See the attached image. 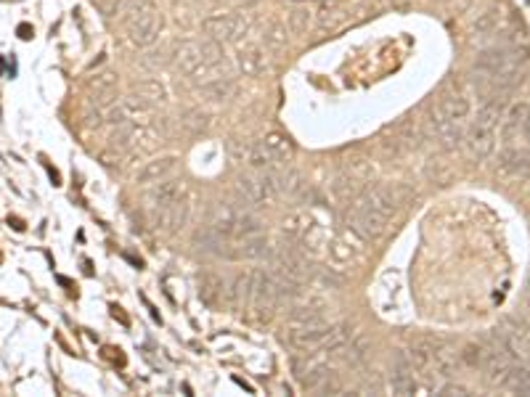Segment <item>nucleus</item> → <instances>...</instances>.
I'll return each instance as SVG.
<instances>
[{
  "instance_id": "nucleus-1",
  "label": "nucleus",
  "mask_w": 530,
  "mask_h": 397,
  "mask_svg": "<svg viewBox=\"0 0 530 397\" xmlns=\"http://www.w3.org/2000/svg\"><path fill=\"white\" fill-rule=\"evenodd\" d=\"M528 61V48H517V45H493V48H483L475 59V72L488 75V77H499L503 72H512Z\"/></svg>"
},
{
  "instance_id": "nucleus-2",
  "label": "nucleus",
  "mask_w": 530,
  "mask_h": 397,
  "mask_svg": "<svg viewBox=\"0 0 530 397\" xmlns=\"http://www.w3.org/2000/svg\"><path fill=\"white\" fill-rule=\"evenodd\" d=\"M344 223L347 228L361 236L363 241H374V238H379L387 231V223H390V217H384L382 212H377L374 207H369L363 198L358 196L356 201H350V207L344 212Z\"/></svg>"
},
{
  "instance_id": "nucleus-3",
  "label": "nucleus",
  "mask_w": 530,
  "mask_h": 397,
  "mask_svg": "<svg viewBox=\"0 0 530 397\" xmlns=\"http://www.w3.org/2000/svg\"><path fill=\"white\" fill-rule=\"evenodd\" d=\"M125 32L135 48H146L159 38L162 29V13L154 8H141V11H125Z\"/></svg>"
},
{
  "instance_id": "nucleus-4",
  "label": "nucleus",
  "mask_w": 530,
  "mask_h": 397,
  "mask_svg": "<svg viewBox=\"0 0 530 397\" xmlns=\"http://www.w3.org/2000/svg\"><path fill=\"white\" fill-rule=\"evenodd\" d=\"M411 196L409 188H403V185H374L369 191H363L361 198L374 207L377 212H382L384 217H393L403 204H406V198Z\"/></svg>"
},
{
  "instance_id": "nucleus-5",
  "label": "nucleus",
  "mask_w": 530,
  "mask_h": 397,
  "mask_svg": "<svg viewBox=\"0 0 530 397\" xmlns=\"http://www.w3.org/2000/svg\"><path fill=\"white\" fill-rule=\"evenodd\" d=\"M284 233L294 238L305 251H308V247H318L321 244V225L308 212H292V215H287L284 217Z\"/></svg>"
},
{
  "instance_id": "nucleus-6",
  "label": "nucleus",
  "mask_w": 530,
  "mask_h": 397,
  "mask_svg": "<svg viewBox=\"0 0 530 397\" xmlns=\"http://www.w3.org/2000/svg\"><path fill=\"white\" fill-rule=\"evenodd\" d=\"M204 32L210 35L212 40L218 42H236L244 32H247V22L241 16H234V13H218V16H210L202 22Z\"/></svg>"
},
{
  "instance_id": "nucleus-7",
  "label": "nucleus",
  "mask_w": 530,
  "mask_h": 397,
  "mask_svg": "<svg viewBox=\"0 0 530 397\" xmlns=\"http://www.w3.org/2000/svg\"><path fill=\"white\" fill-rule=\"evenodd\" d=\"M236 196L244 207H260L263 201H271L276 194H273V188H271L265 175L263 178H247V175H241L236 180Z\"/></svg>"
},
{
  "instance_id": "nucleus-8",
  "label": "nucleus",
  "mask_w": 530,
  "mask_h": 397,
  "mask_svg": "<svg viewBox=\"0 0 530 397\" xmlns=\"http://www.w3.org/2000/svg\"><path fill=\"white\" fill-rule=\"evenodd\" d=\"M361 241L363 238L356 236L350 228L340 233V236H334L329 241V257L334 260L337 265H356L361 260V254H363V247H361Z\"/></svg>"
},
{
  "instance_id": "nucleus-9",
  "label": "nucleus",
  "mask_w": 530,
  "mask_h": 397,
  "mask_svg": "<svg viewBox=\"0 0 530 397\" xmlns=\"http://www.w3.org/2000/svg\"><path fill=\"white\" fill-rule=\"evenodd\" d=\"M329 323H316V326H292L289 331V344L303 350V352H313V350H324V342L329 336Z\"/></svg>"
},
{
  "instance_id": "nucleus-10",
  "label": "nucleus",
  "mask_w": 530,
  "mask_h": 397,
  "mask_svg": "<svg viewBox=\"0 0 530 397\" xmlns=\"http://www.w3.org/2000/svg\"><path fill=\"white\" fill-rule=\"evenodd\" d=\"M467 146H469V154H472L477 162L488 159L490 154H493V148H496V125H488V122L475 119L472 130L467 135Z\"/></svg>"
},
{
  "instance_id": "nucleus-11",
  "label": "nucleus",
  "mask_w": 530,
  "mask_h": 397,
  "mask_svg": "<svg viewBox=\"0 0 530 397\" xmlns=\"http://www.w3.org/2000/svg\"><path fill=\"white\" fill-rule=\"evenodd\" d=\"M499 172L512 180H528L530 178V154L520 151L515 146H506L499 154Z\"/></svg>"
},
{
  "instance_id": "nucleus-12",
  "label": "nucleus",
  "mask_w": 530,
  "mask_h": 397,
  "mask_svg": "<svg viewBox=\"0 0 530 397\" xmlns=\"http://www.w3.org/2000/svg\"><path fill=\"white\" fill-rule=\"evenodd\" d=\"M146 207L149 212H157V210H165V207H170L175 204L178 198H183V180H162L151 188V191H146Z\"/></svg>"
},
{
  "instance_id": "nucleus-13",
  "label": "nucleus",
  "mask_w": 530,
  "mask_h": 397,
  "mask_svg": "<svg viewBox=\"0 0 530 397\" xmlns=\"http://www.w3.org/2000/svg\"><path fill=\"white\" fill-rule=\"evenodd\" d=\"M390 389L393 395H414L416 392V382H414V366L406 357V352H397L393 360V379H390Z\"/></svg>"
},
{
  "instance_id": "nucleus-14",
  "label": "nucleus",
  "mask_w": 530,
  "mask_h": 397,
  "mask_svg": "<svg viewBox=\"0 0 530 397\" xmlns=\"http://www.w3.org/2000/svg\"><path fill=\"white\" fill-rule=\"evenodd\" d=\"M430 125H432V132L437 135V141L446 146V148H456V146L462 143V127H459V122L446 117L437 106H435V111H432V117H430Z\"/></svg>"
},
{
  "instance_id": "nucleus-15",
  "label": "nucleus",
  "mask_w": 530,
  "mask_h": 397,
  "mask_svg": "<svg viewBox=\"0 0 530 397\" xmlns=\"http://www.w3.org/2000/svg\"><path fill=\"white\" fill-rule=\"evenodd\" d=\"M265 178H268V183H271L276 196H297L303 191V178H300V172L294 170H271L268 167Z\"/></svg>"
},
{
  "instance_id": "nucleus-16",
  "label": "nucleus",
  "mask_w": 530,
  "mask_h": 397,
  "mask_svg": "<svg viewBox=\"0 0 530 397\" xmlns=\"http://www.w3.org/2000/svg\"><path fill=\"white\" fill-rule=\"evenodd\" d=\"M175 66L183 72L186 77L199 75L204 64H202V53H199V42H181L175 48Z\"/></svg>"
},
{
  "instance_id": "nucleus-17",
  "label": "nucleus",
  "mask_w": 530,
  "mask_h": 397,
  "mask_svg": "<svg viewBox=\"0 0 530 397\" xmlns=\"http://www.w3.org/2000/svg\"><path fill=\"white\" fill-rule=\"evenodd\" d=\"M238 69L244 77H257L268 69V59L260 45H244L238 51Z\"/></svg>"
},
{
  "instance_id": "nucleus-18",
  "label": "nucleus",
  "mask_w": 530,
  "mask_h": 397,
  "mask_svg": "<svg viewBox=\"0 0 530 397\" xmlns=\"http://www.w3.org/2000/svg\"><path fill=\"white\" fill-rule=\"evenodd\" d=\"M175 157H159L146 162L141 170L135 172V183H157V180H165L172 170H175Z\"/></svg>"
},
{
  "instance_id": "nucleus-19",
  "label": "nucleus",
  "mask_w": 530,
  "mask_h": 397,
  "mask_svg": "<svg viewBox=\"0 0 530 397\" xmlns=\"http://www.w3.org/2000/svg\"><path fill=\"white\" fill-rule=\"evenodd\" d=\"M199 93L212 101V104H223V101H231L234 98V93H236V82L231 77H212L207 82H202V88Z\"/></svg>"
},
{
  "instance_id": "nucleus-20",
  "label": "nucleus",
  "mask_w": 530,
  "mask_h": 397,
  "mask_svg": "<svg viewBox=\"0 0 530 397\" xmlns=\"http://www.w3.org/2000/svg\"><path fill=\"white\" fill-rule=\"evenodd\" d=\"M228 241H231V238H223L218 231H212L210 225L199 228L197 233H194V247L202 251H207V254H218V257H225Z\"/></svg>"
},
{
  "instance_id": "nucleus-21",
  "label": "nucleus",
  "mask_w": 530,
  "mask_h": 397,
  "mask_svg": "<svg viewBox=\"0 0 530 397\" xmlns=\"http://www.w3.org/2000/svg\"><path fill=\"white\" fill-rule=\"evenodd\" d=\"M528 106L525 104H515L509 109V114L503 117V125H501V141L506 146H512L517 141V135L522 132V122L528 117Z\"/></svg>"
},
{
  "instance_id": "nucleus-22",
  "label": "nucleus",
  "mask_w": 530,
  "mask_h": 397,
  "mask_svg": "<svg viewBox=\"0 0 530 397\" xmlns=\"http://www.w3.org/2000/svg\"><path fill=\"white\" fill-rule=\"evenodd\" d=\"M437 109L446 114V117L456 119V122H462L467 114H469V98L464 95V93H443L440 95V101H437Z\"/></svg>"
},
{
  "instance_id": "nucleus-23",
  "label": "nucleus",
  "mask_w": 530,
  "mask_h": 397,
  "mask_svg": "<svg viewBox=\"0 0 530 397\" xmlns=\"http://www.w3.org/2000/svg\"><path fill=\"white\" fill-rule=\"evenodd\" d=\"M363 191H366L363 183L358 180L356 175H350V172H344V175H340V178H334V183H331V194L340 198V201H356Z\"/></svg>"
},
{
  "instance_id": "nucleus-24",
  "label": "nucleus",
  "mask_w": 530,
  "mask_h": 397,
  "mask_svg": "<svg viewBox=\"0 0 530 397\" xmlns=\"http://www.w3.org/2000/svg\"><path fill=\"white\" fill-rule=\"evenodd\" d=\"M260 233H263V220H260V217H255L252 212L238 210L236 220H234V233H231V238L238 241V238L260 236Z\"/></svg>"
},
{
  "instance_id": "nucleus-25",
  "label": "nucleus",
  "mask_w": 530,
  "mask_h": 397,
  "mask_svg": "<svg viewBox=\"0 0 530 397\" xmlns=\"http://www.w3.org/2000/svg\"><path fill=\"white\" fill-rule=\"evenodd\" d=\"M347 22V8H342L340 3H331V6H324L321 13H318V29L324 32H334Z\"/></svg>"
},
{
  "instance_id": "nucleus-26",
  "label": "nucleus",
  "mask_w": 530,
  "mask_h": 397,
  "mask_svg": "<svg viewBox=\"0 0 530 397\" xmlns=\"http://www.w3.org/2000/svg\"><path fill=\"white\" fill-rule=\"evenodd\" d=\"M199 297H202L204 304L215 307V304L220 302V297H223V281L218 276H212V273L199 276Z\"/></svg>"
},
{
  "instance_id": "nucleus-27",
  "label": "nucleus",
  "mask_w": 530,
  "mask_h": 397,
  "mask_svg": "<svg viewBox=\"0 0 530 397\" xmlns=\"http://www.w3.org/2000/svg\"><path fill=\"white\" fill-rule=\"evenodd\" d=\"M501 389L517 392V395H530V368L512 366V371L506 373V379L501 382Z\"/></svg>"
},
{
  "instance_id": "nucleus-28",
  "label": "nucleus",
  "mask_w": 530,
  "mask_h": 397,
  "mask_svg": "<svg viewBox=\"0 0 530 397\" xmlns=\"http://www.w3.org/2000/svg\"><path fill=\"white\" fill-rule=\"evenodd\" d=\"M287 22H289L292 35H305L313 26V11L308 6H292L289 13H287Z\"/></svg>"
},
{
  "instance_id": "nucleus-29",
  "label": "nucleus",
  "mask_w": 530,
  "mask_h": 397,
  "mask_svg": "<svg viewBox=\"0 0 530 397\" xmlns=\"http://www.w3.org/2000/svg\"><path fill=\"white\" fill-rule=\"evenodd\" d=\"M135 143V122H122V125H114V132H112V151L117 154H125L130 146Z\"/></svg>"
},
{
  "instance_id": "nucleus-30",
  "label": "nucleus",
  "mask_w": 530,
  "mask_h": 397,
  "mask_svg": "<svg viewBox=\"0 0 530 397\" xmlns=\"http://www.w3.org/2000/svg\"><path fill=\"white\" fill-rule=\"evenodd\" d=\"M289 320L297 326H316V323H326L324 318V307L321 304H305V307H294L289 313Z\"/></svg>"
},
{
  "instance_id": "nucleus-31",
  "label": "nucleus",
  "mask_w": 530,
  "mask_h": 397,
  "mask_svg": "<svg viewBox=\"0 0 530 397\" xmlns=\"http://www.w3.org/2000/svg\"><path fill=\"white\" fill-rule=\"evenodd\" d=\"M260 143L271 151V157L276 159V162H284V159H289L292 157V143H289V138L287 135H281V132H268Z\"/></svg>"
},
{
  "instance_id": "nucleus-32",
  "label": "nucleus",
  "mask_w": 530,
  "mask_h": 397,
  "mask_svg": "<svg viewBox=\"0 0 530 397\" xmlns=\"http://www.w3.org/2000/svg\"><path fill=\"white\" fill-rule=\"evenodd\" d=\"M199 53H202V64L204 69H215V66L223 64V45L218 42V40H202L199 42Z\"/></svg>"
},
{
  "instance_id": "nucleus-33",
  "label": "nucleus",
  "mask_w": 530,
  "mask_h": 397,
  "mask_svg": "<svg viewBox=\"0 0 530 397\" xmlns=\"http://www.w3.org/2000/svg\"><path fill=\"white\" fill-rule=\"evenodd\" d=\"M247 164L250 167H255V170H268V167H273L276 164V159L271 157V151L265 148L263 143H252V146H247Z\"/></svg>"
},
{
  "instance_id": "nucleus-34",
  "label": "nucleus",
  "mask_w": 530,
  "mask_h": 397,
  "mask_svg": "<svg viewBox=\"0 0 530 397\" xmlns=\"http://www.w3.org/2000/svg\"><path fill=\"white\" fill-rule=\"evenodd\" d=\"M371 355V339L369 336H358L356 342L350 344V350H347V363L350 366H363Z\"/></svg>"
},
{
  "instance_id": "nucleus-35",
  "label": "nucleus",
  "mask_w": 530,
  "mask_h": 397,
  "mask_svg": "<svg viewBox=\"0 0 530 397\" xmlns=\"http://www.w3.org/2000/svg\"><path fill=\"white\" fill-rule=\"evenodd\" d=\"M488 352L490 347H485V344H467L462 352V360L469 368H483L485 360H488Z\"/></svg>"
},
{
  "instance_id": "nucleus-36",
  "label": "nucleus",
  "mask_w": 530,
  "mask_h": 397,
  "mask_svg": "<svg viewBox=\"0 0 530 397\" xmlns=\"http://www.w3.org/2000/svg\"><path fill=\"white\" fill-rule=\"evenodd\" d=\"M499 22H501V13L499 11H485L477 16L475 22V35L477 38H488L499 29Z\"/></svg>"
},
{
  "instance_id": "nucleus-37",
  "label": "nucleus",
  "mask_w": 530,
  "mask_h": 397,
  "mask_svg": "<svg viewBox=\"0 0 530 397\" xmlns=\"http://www.w3.org/2000/svg\"><path fill=\"white\" fill-rule=\"evenodd\" d=\"M265 45L271 51H284L287 48V26L278 24V22H271V26L265 29Z\"/></svg>"
},
{
  "instance_id": "nucleus-38",
  "label": "nucleus",
  "mask_w": 530,
  "mask_h": 397,
  "mask_svg": "<svg viewBox=\"0 0 530 397\" xmlns=\"http://www.w3.org/2000/svg\"><path fill=\"white\" fill-rule=\"evenodd\" d=\"M132 91L138 93V98L141 101H165V88L159 85V82H138Z\"/></svg>"
},
{
  "instance_id": "nucleus-39",
  "label": "nucleus",
  "mask_w": 530,
  "mask_h": 397,
  "mask_svg": "<svg viewBox=\"0 0 530 397\" xmlns=\"http://www.w3.org/2000/svg\"><path fill=\"white\" fill-rule=\"evenodd\" d=\"M252 299V273L247 276H238L234 281V302L241 304V302H250Z\"/></svg>"
},
{
  "instance_id": "nucleus-40",
  "label": "nucleus",
  "mask_w": 530,
  "mask_h": 397,
  "mask_svg": "<svg viewBox=\"0 0 530 397\" xmlns=\"http://www.w3.org/2000/svg\"><path fill=\"white\" fill-rule=\"evenodd\" d=\"M117 91V75L114 72H104L91 82V93H109Z\"/></svg>"
},
{
  "instance_id": "nucleus-41",
  "label": "nucleus",
  "mask_w": 530,
  "mask_h": 397,
  "mask_svg": "<svg viewBox=\"0 0 530 397\" xmlns=\"http://www.w3.org/2000/svg\"><path fill=\"white\" fill-rule=\"evenodd\" d=\"M98 8L104 13L106 19H114V16H122L125 8H128V0H98Z\"/></svg>"
},
{
  "instance_id": "nucleus-42",
  "label": "nucleus",
  "mask_w": 530,
  "mask_h": 397,
  "mask_svg": "<svg viewBox=\"0 0 530 397\" xmlns=\"http://www.w3.org/2000/svg\"><path fill=\"white\" fill-rule=\"evenodd\" d=\"M183 125L188 127V130H194V132L204 130V127H207V114H202L199 109H191V111L183 117Z\"/></svg>"
},
{
  "instance_id": "nucleus-43",
  "label": "nucleus",
  "mask_w": 530,
  "mask_h": 397,
  "mask_svg": "<svg viewBox=\"0 0 530 397\" xmlns=\"http://www.w3.org/2000/svg\"><path fill=\"white\" fill-rule=\"evenodd\" d=\"M318 278H321L326 286H331V289H340V286H342V278L337 276V273H331V270H318Z\"/></svg>"
},
{
  "instance_id": "nucleus-44",
  "label": "nucleus",
  "mask_w": 530,
  "mask_h": 397,
  "mask_svg": "<svg viewBox=\"0 0 530 397\" xmlns=\"http://www.w3.org/2000/svg\"><path fill=\"white\" fill-rule=\"evenodd\" d=\"M440 395H467V387H462V384H446V387H440Z\"/></svg>"
},
{
  "instance_id": "nucleus-45",
  "label": "nucleus",
  "mask_w": 530,
  "mask_h": 397,
  "mask_svg": "<svg viewBox=\"0 0 530 397\" xmlns=\"http://www.w3.org/2000/svg\"><path fill=\"white\" fill-rule=\"evenodd\" d=\"M520 352H522V355H525V357L530 360V334L525 336V342H522V347H520Z\"/></svg>"
},
{
  "instance_id": "nucleus-46",
  "label": "nucleus",
  "mask_w": 530,
  "mask_h": 397,
  "mask_svg": "<svg viewBox=\"0 0 530 397\" xmlns=\"http://www.w3.org/2000/svg\"><path fill=\"white\" fill-rule=\"evenodd\" d=\"M522 135H525V141H530V111H528V117H525V122H522Z\"/></svg>"
}]
</instances>
